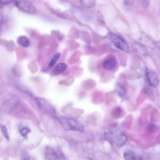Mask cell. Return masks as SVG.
I'll return each instance as SVG.
<instances>
[{
  "mask_svg": "<svg viewBox=\"0 0 160 160\" xmlns=\"http://www.w3.org/2000/svg\"><path fill=\"white\" fill-rule=\"evenodd\" d=\"M104 137L107 140L113 142L118 147L124 145L127 138L125 134L119 130L113 128L105 132Z\"/></svg>",
  "mask_w": 160,
  "mask_h": 160,
  "instance_id": "cell-1",
  "label": "cell"
},
{
  "mask_svg": "<svg viewBox=\"0 0 160 160\" xmlns=\"http://www.w3.org/2000/svg\"><path fill=\"white\" fill-rule=\"evenodd\" d=\"M110 38L112 44L117 48L125 52H129V49L128 46L122 37L111 33L110 34Z\"/></svg>",
  "mask_w": 160,
  "mask_h": 160,
  "instance_id": "cell-2",
  "label": "cell"
},
{
  "mask_svg": "<svg viewBox=\"0 0 160 160\" xmlns=\"http://www.w3.org/2000/svg\"><path fill=\"white\" fill-rule=\"evenodd\" d=\"M60 120L64 126H67L70 129L80 132H83L84 131L83 126L75 119L71 118H61Z\"/></svg>",
  "mask_w": 160,
  "mask_h": 160,
  "instance_id": "cell-3",
  "label": "cell"
},
{
  "mask_svg": "<svg viewBox=\"0 0 160 160\" xmlns=\"http://www.w3.org/2000/svg\"><path fill=\"white\" fill-rule=\"evenodd\" d=\"M15 3L21 11L30 14H34L36 9L34 5L30 2L27 1H16Z\"/></svg>",
  "mask_w": 160,
  "mask_h": 160,
  "instance_id": "cell-4",
  "label": "cell"
},
{
  "mask_svg": "<svg viewBox=\"0 0 160 160\" xmlns=\"http://www.w3.org/2000/svg\"><path fill=\"white\" fill-rule=\"evenodd\" d=\"M38 108L41 111L47 114H54V109L51 105L45 100L37 97L36 98Z\"/></svg>",
  "mask_w": 160,
  "mask_h": 160,
  "instance_id": "cell-5",
  "label": "cell"
},
{
  "mask_svg": "<svg viewBox=\"0 0 160 160\" xmlns=\"http://www.w3.org/2000/svg\"><path fill=\"white\" fill-rule=\"evenodd\" d=\"M145 75L148 84L151 86L155 87L158 85L159 80L155 73L147 68L145 70Z\"/></svg>",
  "mask_w": 160,
  "mask_h": 160,
  "instance_id": "cell-6",
  "label": "cell"
},
{
  "mask_svg": "<svg viewBox=\"0 0 160 160\" xmlns=\"http://www.w3.org/2000/svg\"><path fill=\"white\" fill-rule=\"evenodd\" d=\"M117 65V61L115 58L112 56L106 58L102 62V67L105 70L112 71L114 70Z\"/></svg>",
  "mask_w": 160,
  "mask_h": 160,
  "instance_id": "cell-7",
  "label": "cell"
},
{
  "mask_svg": "<svg viewBox=\"0 0 160 160\" xmlns=\"http://www.w3.org/2000/svg\"><path fill=\"white\" fill-rule=\"evenodd\" d=\"M127 86L121 83H118L116 86L114 92L119 98L123 99L127 97L128 92L127 88Z\"/></svg>",
  "mask_w": 160,
  "mask_h": 160,
  "instance_id": "cell-8",
  "label": "cell"
},
{
  "mask_svg": "<svg viewBox=\"0 0 160 160\" xmlns=\"http://www.w3.org/2000/svg\"><path fill=\"white\" fill-rule=\"evenodd\" d=\"M44 156L45 160H58L56 151L49 146H47L46 147Z\"/></svg>",
  "mask_w": 160,
  "mask_h": 160,
  "instance_id": "cell-9",
  "label": "cell"
},
{
  "mask_svg": "<svg viewBox=\"0 0 160 160\" xmlns=\"http://www.w3.org/2000/svg\"><path fill=\"white\" fill-rule=\"evenodd\" d=\"M124 114V111L122 108L119 106L113 107L111 110V115L114 119H118L122 117Z\"/></svg>",
  "mask_w": 160,
  "mask_h": 160,
  "instance_id": "cell-10",
  "label": "cell"
},
{
  "mask_svg": "<svg viewBox=\"0 0 160 160\" xmlns=\"http://www.w3.org/2000/svg\"><path fill=\"white\" fill-rule=\"evenodd\" d=\"M120 78L128 80H133L141 78V75L137 72H133L128 74H122L121 75Z\"/></svg>",
  "mask_w": 160,
  "mask_h": 160,
  "instance_id": "cell-11",
  "label": "cell"
},
{
  "mask_svg": "<svg viewBox=\"0 0 160 160\" xmlns=\"http://www.w3.org/2000/svg\"><path fill=\"white\" fill-rule=\"evenodd\" d=\"M66 64L61 62L57 64L54 67L53 72L56 75L59 74L64 72L67 68Z\"/></svg>",
  "mask_w": 160,
  "mask_h": 160,
  "instance_id": "cell-12",
  "label": "cell"
},
{
  "mask_svg": "<svg viewBox=\"0 0 160 160\" xmlns=\"http://www.w3.org/2000/svg\"><path fill=\"white\" fill-rule=\"evenodd\" d=\"M141 113L138 119V123L141 126H143L147 122L149 111L142 110Z\"/></svg>",
  "mask_w": 160,
  "mask_h": 160,
  "instance_id": "cell-13",
  "label": "cell"
},
{
  "mask_svg": "<svg viewBox=\"0 0 160 160\" xmlns=\"http://www.w3.org/2000/svg\"><path fill=\"white\" fill-rule=\"evenodd\" d=\"M115 98L114 93L113 92H110L106 93L105 95V103L108 105L115 101Z\"/></svg>",
  "mask_w": 160,
  "mask_h": 160,
  "instance_id": "cell-14",
  "label": "cell"
},
{
  "mask_svg": "<svg viewBox=\"0 0 160 160\" xmlns=\"http://www.w3.org/2000/svg\"><path fill=\"white\" fill-rule=\"evenodd\" d=\"M150 119L153 122H157L159 121L160 114L156 108H154L152 110L150 114Z\"/></svg>",
  "mask_w": 160,
  "mask_h": 160,
  "instance_id": "cell-15",
  "label": "cell"
},
{
  "mask_svg": "<svg viewBox=\"0 0 160 160\" xmlns=\"http://www.w3.org/2000/svg\"><path fill=\"white\" fill-rule=\"evenodd\" d=\"M18 43L21 46L27 47L30 45V42L29 39L25 36H21L17 40Z\"/></svg>",
  "mask_w": 160,
  "mask_h": 160,
  "instance_id": "cell-16",
  "label": "cell"
},
{
  "mask_svg": "<svg viewBox=\"0 0 160 160\" xmlns=\"http://www.w3.org/2000/svg\"><path fill=\"white\" fill-rule=\"evenodd\" d=\"M103 100V94L102 92H97L95 93L93 97V102L95 103L100 104Z\"/></svg>",
  "mask_w": 160,
  "mask_h": 160,
  "instance_id": "cell-17",
  "label": "cell"
},
{
  "mask_svg": "<svg viewBox=\"0 0 160 160\" xmlns=\"http://www.w3.org/2000/svg\"><path fill=\"white\" fill-rule=\"evenodd\" d=\"M147 97L152 101H154L155 97L152 90L148 87H145L142 89Z\"/></svg>",
  "mask_w": 160,
  "mask_h": 160,
  "instance_id": "cell-18",
  "label": "cell"
},
{
  "mask_svg": "<svg viewBox=\"0 0 160 160\" xmlns=\"http://www.w3.org/2000/svg\"><path fill=\"white\" fill-rule=\"evenodd\" d=\"M145 129L147 132L152 133L157 131L158 129V127L154 123L149 122L147 125Z\"/></svg>",
  "mask_w": 160,
  "mask_h": 160,
  "instance_id": "cell-19",
  "label": "cell"
},
{
  "mask_svg": "<svg viewBox=\"0 0 160 160\" xmlns=\"http://www.w3.org/2000/svg\"><path fill=\"white\" fill-rule=\"evenodd\" d=\"M123 157L125 160H135L136 158L134 152L131 150H126L124 153Z\"/></svg>",
  "mask_w": 160,
  "mask_h": 160,
  "instance_id": "cell-20",
  "label": "cell"
},
{
  "mask_svg": "<svg viewBox=\"0 0 160 160\" xmlns=\"http://www.w3.org/2000/svg\"><path fill=\"white\" fill-rule=\"evenodd\" d=\"M147 96L145 94L143 89L141 91L139 94L136 100V104L137 106L141 105L145 100Z\"/></svg>",
  "mask_w": 160,
  "mask_h": 160,
  "instance_id": "cell-21",
  "label": "cell"
},
{
  "mask_svg": "<svg viewBox=\"0 0 160 160\" xmlns=\"http://www.w3.org/2000/svg\"><path fill=\"white\" fill-rule=\"evenodd\" d=\"M61 55L60 52L55 53L52 57L48 64L49 67H52L56 64V62L59 58Z\"/></svg>",
  "mask_w": 160,
  "mask_h": 160,
  "instance_id": "cell-22",
  "label": "cell"
},
{
  "mask_svg": "<svg viewBox=\"0 0 160 160\" xmlns=\"http://www.w3.org/2000/svg\"><path fill=\"white\" fill-rule=\"evenodd\" d=\"M133 120V116L131 114L128 115L122 122L123 124L126 125H130L131 124Z\"/></svg>",
  "mask_w": 160,
  "mask_h": 160,
  "instance_id": "cell-23",
  "label": "cell"
},
{
  "mask_svg": "<svg viewBox=\"0 0 160 160\" xmlns=\"http://www.w3.org/2000/svg\"><path fill=\"white\" fill-rule=\"evenodd\" d=\"M0 128L2 132L4 137L7 141H9V137L6 126L2 125H1Z\"/></svg>",
  "mask_w": 160,
  "mask_h": 160,
  "instance_id": "cell-24",
  "label": "cell"
},
{
  "mask_svg": "<svg viewBox=\"0 0 160 160\" xmlns=\"http://www.w3.org/2000/svg\"><path fill=\"white\" fill-rule=\"evenodd\" d=\"M81 2L83 5L88 8L92 7L95 4L94 0H83Z\"/></svg>",
  "mask_w": 160,
  "mask_h": 160,
  "instance_id": "cell-25",
  "label": "cell"
},
{
  "mask_svg": "<svg viewBox=\"0 0 160 160\" xmlns=\"http://www.w3.org/2000/svg\"><path fill=\"white\" fill-rule=\"evenodd\" d=\"M30 131V130L29 128H24L20 130V132L22 137L25 138H28V134Z\"/></svg>",
  "mask_w": 160,
  "mask_h": 160,
  "instance_id": "cell-26",
  "label": "cell"
},
{
  "mask_svg": "<svg viewBox=\"0 0 160 160\" xmlns=\"http://www.w3.org/2000/svg\"><path fill=\"white\" fill-rule=\"evenodd\" d=\"M29 157L25 152H22L21 155V160H28Z\"/></svg>",
  "mask_w": 160,
  "mask_h": 160,
  "instance_id": "cell-27",
  "label": "cell"
},
{
  "mask_svg": "<svg viewBox=\"0 0 160 160\" xmlns=\"http://www.w3.org/2000/svg\"><path fill=\"white\" fill-rule=\"evenodd\" d=\"M133 2L132 0H125L124 1L123 3L125 6L130 7L132 5Z\"/></svg>",
  "mask_w": 160,
  "mask_h": 160,
  "instance_id": "cell-28",
  "label": "cell"
},
{
  "mask_svg": "<svg viewBox=\"0 0 160 160\" xmlns=\"http://www.w3.org/2000/svg\"><path fill=\"white\" fill-rule=\"evenodd\" d=\"M13 1L12 0H0V3L2 4H7L12 2Z\"/></svg>",
  "mask_w": 160,
  "mask_h": 160,
  "instance_id": "cell-29",
  "label": "cell"
},
{
  "mask_svg": "<svg viewBox=\"0 0 160 160\" xmlns=\"http://www.w3.org/2000/svg\"><path fill=\"white\" fill-rule=\"evenodd\" d=\"M149 1L148 0H142V6L146 8L148 6L149 3Z\"/></svg>",
  "mask_w": 160,
  "mask_h": 160,
  "instance_id": "cell-30",
  "label": "cell"
},
{
  "mask_svg": "<svg viewBox=\"0 0 160 160\" xmlns=\"http://www.w3.org/2000/svg\"><path fill=\"white\" fill-rule=\"evenodd\" d=\"M28 160H35V159L33 157H29Z\"/></svg>",
  "mask_w": 160,
  "mask_h": 160,
  "instance_id": "cell-31",
  "label": "cell"
},
{
  "mask_svg": "<svg viewBox=\"0 0 160 160\" xmlns=\"http://www.w3.org/2000/svg\"><path fill=\"white\" fill-rule=\"evenodd\" d=\"M135 160H143L142 158H135Z\"/></svg>",
  "mask_w": 160,
  "mask_h": 160,
  "instance_id": "cell-32",
  "label": "cell"
}]
</instances>
